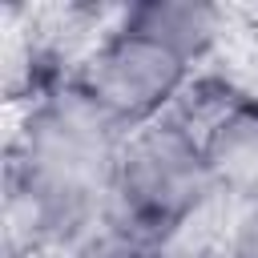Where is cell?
Returning a JSON list of instances; mask_svg holds the SVG:
<instances>
[{
    "label": "cell",
    "instance_id": "obj_1",
    "mask_svg": "<svg viewBox=\"0 0 258 258\" xmlns=\"http://www.w3.org/2000/svg\"><path fill=\"white\" fill-rule=\"evenodd\" d=\"M214 177L202 141L185 125H145L121 145L113 202L121 230L137 242L173 234L210 194Z\"/></svg>",
    "mask_w": 258,
    "mask_h": 258
},
{
    "label": "cell",
    "instance_id": "obj_2",
    "mask_svg": "<svg viewBox=\"0 0 258 258\" xmlns=\"http://www.w3.org/2000/svg\"><path fill=\"white\" fill-rule=\"evenodd\" d=\"M185 81V60L145 32H113L89 60L81 93L117 125H145Z\"/></svg>",
    "mask_w": 258,
    "mask_h": 258
},
{
    "label": "cell",
    "instance_id": "obj_3",
    "mask_svg": "<svg viewBox=\"0 0 258 258\" xmlns=\"http://www.w3.org/2000/svg\"><path fill=\"white\" fill-rule=\"evenodd\" d=\"M198 141L214 185H230L242 198L258 194V101H226Z\"/></svg>",
    "mask_w": 258,
    "mask_h": 258
},
{
    "label": "cell",
    "instance_id": "obj_4",
    "mask_svg": "<svg viewBox=\"0 0 258 258\" xmlns=\"http://www.w3.org/2000/svg\"><path fill=\"white\" fill-rule=\"evenodd\" d=\"M125 28L153 36L157 44H165L169 52H177L189 64L214 40V12L198 8V4H145V8L129 12Z\"/></svg>",
    "mask_w": 258,
    "mask_h": 258
},
{
    "label": "cell",
    "instance_id": "obj_5",
    "mask_svg": "<svg viewBox=\"0 0 258 258\" xmlns=\"http://www.w3.org/2000/svg\"><path fill=\"white\" fill-rule=\"evenodd\" d=\"M230 254H234V258H258V194L246 202V210H242V218H238Z\"/></svg>",
    "mask_w": 258,
    "mask_h": 258
},
{
    "label": "cell",
    "instance_id": "obj_6",
    "mask_svg": "<svg viewBox=\"0 0 258 258\" xmlns=\"http://www.w3.org/2000/svg\"><path fill=\"white\" fill-rule=\"evenodd\" d=\"M149 258H234V254H222V250H210V246H165Z\"/></svg>",
    "mask_w": 258,
    "mask_h": 258
}]
</instances>
